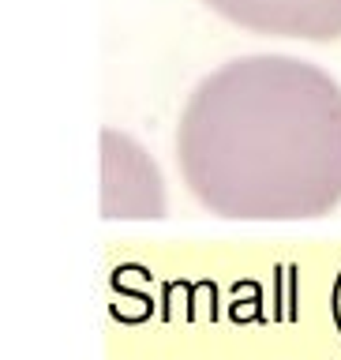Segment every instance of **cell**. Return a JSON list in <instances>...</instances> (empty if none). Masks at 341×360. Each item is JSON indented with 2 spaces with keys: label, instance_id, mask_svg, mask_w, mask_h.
<instances>
[{
  "label": "cell",
  "instance_id": "obj_1",
  "mask_svg": "<svg viewBox=\"0 0 341 360\" xmlns=\"http://www.w3.org/2000/svg\"><path fill=\"white\" fill-rule=\"evenodd\" d=\"M176 162L221 218H319L341 202V86L297 56H240L188 98Z\"/></svg>",
  "mask_w": 341,
  "mask_h": 360
},
{
  "label": "cell",
  "instance_id": "obj_2",
  "mask_svg": "<svg viewBox=\"0 0 341 360\" xmlns=\"http://www.w3.org/2000/svg\"><path fill=\"white\" fill-rule=\"evenodd\" d=\"M101 214L105 218L165 214V184L154 158L124 131H101Z\"/></svg>",
  "mask_w": 341,
  "mask_h": 360
},
{
  "label": "cell",
  "instance_id": "obj_3",
  "mask_svg": "<svg viewBox=\"0 0 341 360\" xmlns=\"http://www.w3.org/2000/svg\"><path fill=\"white\" fill-rule=\"evenodd\" d=\"M221 19L255 34L300 41L341 38V0H207Z\"/></svg>",
  "mask_w": 341,
  "mask_h": 360
}]
</instances>
